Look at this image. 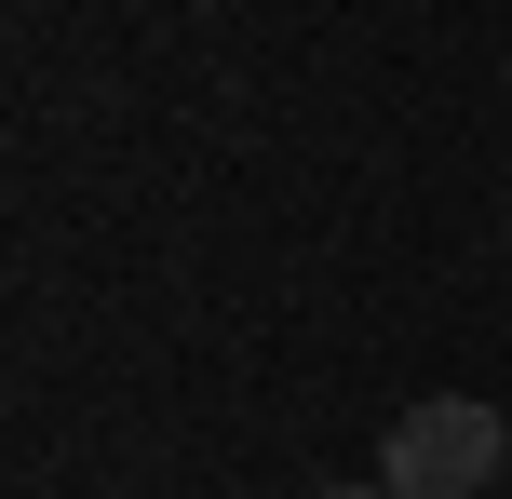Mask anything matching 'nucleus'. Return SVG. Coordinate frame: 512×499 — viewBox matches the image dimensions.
Returning <instances> with one entry per match:
<instances>
[{"instance_id":"obj_1","label":"nucleus","mask_w":512,"mask_h":499,"mask_svg":"<svg viewBox=\"0 0 512 499\" xmlns=\"http://www.w3.org/2000/svg\"><path fill=\"white\" fill-rule=\"evenodd\" d=\"M499 459H512V432H499V405H472V392H432V405H405V419L378 432V486L391 499H486Z\"/></svg>"},{"instance_id":"obj_2","label":"nucleus","mask_w":512,"mask_h":499,"mask_svg":"<svg viewBox=\"0 0 512 499\" xmlns=\"http://www.w3.org/2000/svg\"><path fill=\"white\" fill-rule=\"evenodd\" d=\"M324 499H391V486H324Z\"/></svg>"}]
</instances>
